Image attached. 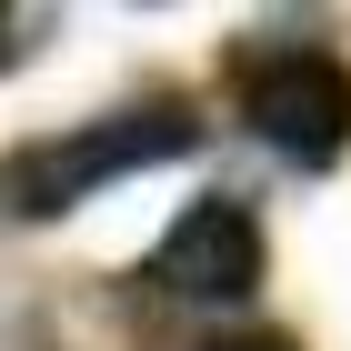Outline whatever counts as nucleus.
<instances>
[{"mask_svg": "<svg viewBox=\"0 0 351 351\" xmlns=\"http://www.w3.org/2000/svg\"><path fill=\"white\" fill-rule=\"evenodd\" d=\"M191 151V110L181 101H151V110H121V121H90V131L51 141V151H21L0 171V201L21 221H60L71 201L110 191L121 171H151V161H181Z\"/></svg>", "mask_w": 351, "mask_h": 351, "instance_id": "f257e3e1", "label": "nucleus"}, {"mask_svg": "<svg viewBox=\"0 0 351 351\" xmlns=\"http://www.w3.org/2000/svg\"><path fill=\"white\" fill-rule=\"evenodd\" d=\"M221 351H291L281 331H241V341H221Z\"/></svg>", "mask_w": 351, "mask_h": 351, "instance_id": "20e7f679", "label": "nucleus"}, {"mask_svg": "<svg viewBox=\"0 0 351 351\" xmlns=\"http://www.w3.org/2000/svg\"><path fill=\"white\" fill-rule=\"evenodd\" d=\"M241 121L281 151L291 171H331L351 151V60L301 40V51H271L241 71Z\"/></svg>", "mask_w": 351, "mask_h": 351, "instance_id": "f03ea898", "label": "nucleus"}, {"mask_svg": "<svg viewBox=\"0 0 351 351\" xmlns=\"http://www.w3.org/2000/svg\"><path fill=\"white\" fill-rule=\"evenodd\" d=\"M151 281H161L171 301H211V311L251 301L261 291V221H251L231 191L191 201V211L161 231V251H151Z\"/></svg>", "mask_w": 351, "mask_h": 351, "instance_id": "7ed1b4c3", "label": "nucleus"}]
</instances>
